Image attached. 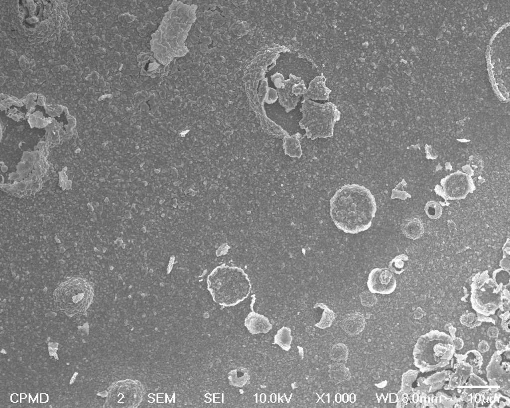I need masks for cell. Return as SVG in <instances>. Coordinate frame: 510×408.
Segmentation results:
<instances>
[{
	"label": "cell",
	"mask_w": 510,
	"mask_h": 408,
	"mask_svg": "<svg viewBox=\"0 0 510 408\" xmlns=\"http://www.w3.org/2000/svg\"><path fill=\"white\" fill-rule=\"evenodd\" d=\"M330 216L336 226L353 234L369 229L377 210L371 191L355 183L345 184L337 190L330 200Z\"/></svg>",
	"instance_id": "obj_1"
},
{
	"label": "cell",
	"mask_w": 510,
	"mask_h": 408,
	"mask_svg": "<svg viewBox=\"0 0 510 408\" xmlns=\"http://www.w3.org/2000/svg\"><path fill=\"white\" fill-rule=\"evenodd\" d=\"M207 283L214 301L225 307L234 306L244 301L252 288L248 275L243 269L224 264L213 270Z\"/></svg>",
	"instance_id": "obj_2"
},
{
	"label": "cell",
	"mask_w": 510,
	"mask_h": 408,
	"mask_svg": "<svg viewBox=\"0 0 510 408\" xmlns=\"http://www.w3.org/2000/svg\"><path fill=\"white\" fill-rule=\"evenodd\" d=\"M302 118L299 124L305 130L308 138L332 137L336 122L340 120L341 112L331 102L320 104L310 100L302 102Z\"/></svg>",
	"instance_id": "obj_3"
},
{
	"label": "cell",
	"mask_w": 510,
	"mask_h": 408,
	"mask_svg": "<svg viewBox=\"0 0 510 408\" xmlns=\"http://www.w3.org/2000/svg\"><path fill=\"white\" fill-rule=\"evenodd\" d=\"M94 291L91 283L81 277H72L61 283L54 292L59 304L65 308H81L93 298Z\"/></svg>",
	"instance_id": "obj_4"
},
{
	"label": "cell",
	"mask_w": 510,
	"mask_h": 408,
	"mask_svg": "<svg viewBox=\"0 0 510 408\" xmlns=\"http://www.w3.org/2000/svg\"><path fill=\"white\" fill-rule=\"evenodd\" d=\"M144 394L141 383L137 380L126 379L116 382L112 388L110 405L114 408H131L139 406Z\"/></svg>",
	"instance_id": "obj_5"
},
{
	"label": "cell",
	"mask_w": 510,
	"mask_h": 408,
	"mask_svg": "<svg viewBox=\"0 0 510 408\" xmlns=\"http://www.w3.org/2000/svg\"><path fill=\"white\" fill-rule=\"evenodd\" d=\"M471 299L474 304L486 301L492 304L499 303L503 294L507 290L497 285L490 277L487 271L476 274L471 284Z\"/></svg>",
	"instance_id": "obj_6"
},
{
	"label": "cell",
	"mask_w": 510,
	"mask_h": 408,
	"mask_svg": "<svg viewBox=\"0 0 510 408\" xmlns=\"http://www.w3.org/2000/svg\"><path fill=\"white\" fill-rule=\"evenodd\" d=\"M442 195L447 200L464 199L475 189L471 177L460 171L452 173L441 179Z\"/></svg>",
	"instance_id": "obj_7"
},
{
	"label": "cell",
	"mask_w": 510,
	"mask_h": 408,
	"mask_svg": "<svg viewBox=\"0 0 510 408\" xmlns=\"http://www.w3.org/2000/svg\"><path fill=\"white\" fill-rule=\"evenodd\" d=\"M367 286L374 293L389 294L396 287V280L392 272L387 268H375L370 272Z\"/></svg>",
	"instance_id": "obj_8"
},
{
	"label": "cell",
	"mask_w": 510,
	"mask_h": 408,
	"mask_svg": "<svg viewBox=\"0 0 510 408\" xmlns=\"http://www.w3.org/2000/svg\"><path fill=\"white\" fill-rule=\"evenodd\" d=\"M245 326L252 334L266 333L272 328L268 318L257 312H250L245 319Z\"/></svg>",
	"instance_id": "obj_9"
},
{
	"label": "cell",
	"mask_w": 510,
	"mask_h": 408,
	"mask_svg": "<svg viewBox=\"0 0 510 408\" xmlns=\"http://www.w3.org/2000/svg\"><path fill=\"white\" fill-rule=\"evenodd\" d=\"M365 326V318L360 312L347 314L344 317L341 324L343 330L347 334L352 336L359 334L364 330Z\"/></svg>",
	"instance_id": "obj_10"
},
{
	"label": "cell",
	"mask_w": 510,
	"mask_h": 408,
	"mask_svg": "<svg viewBox=\"0 0 510 408\" xmlns=\"http://www.w3.org/2000/svg\"><path fill=\"white\" fill-rule=\"evenodd\" d=\"M401 229L406 237L412 240L420 238L424 233L423 222L419 218L416 217H411L404 220Z\"/></svg>",
	"instance_id": "obj_11"
},
{
	"label": "cell",
	"mask_w": 510,
	"mask_h": 408,
	"mask_svg": "<svg viewBox=\"0 0 510 408\" xmlns=\"http://www.w3.org/2000/svg\"><path fill=\"white\" fill-rule=\"evenodd\" d=\"M329 377L335 383L346 382L351 378L349 369L344 364L335 362L329 366Z\"/></svg>",
	"instance_id": "obj_12"
},
{
	"label": "cell",
	"mask_w": 510,
	"mask_h": 408,
	"mask_svg": "<svg viewBox=\"0 0 510 408\" xmlns=\"http://www.w3.org/2000/svg\"><path fill=\"white\" fill-rule=\"evenodd\" d=\"M228 379L233 386L242 388L246 386L250 381V375L246 368L239 367L229 372Z\"/></svg>",
	"instance_id": "obj_13"
},
{
	"label": "cell",
	"mask_w": 510,
	"mask_h": 408,
	"mask_svg": "<svg viewBox=\"0 0 510 408\" xmlns=\"http://www.w3.org/2000/svg\"><path fill=\"white\" fill-rule=\"evenodd\" d=\"M300 137V135L298 133L284 138L283 145L286 154L292 157H300L302 155V149Z\"/></svg>",
	"instance_id": "obj_14"
},
{
	"label": "cell",
	"mask_w": 510,
	"mask_h": 408,
	"mask_svg": "<svg viewBox=\"0 0 510 408\" xmlns=\"http://www.w3.org/2000/svg\"><path fill=\"white\" fill-rule=\"evenodd\" d=\"M291 330L287 327H282L279 329L274 337V343L285 351H289L291 348L292 337Z\"/></svg>",
	"instance_id": "obj_15"
},
{
	"label": "cell",
	"mask_w": 510,
	"mask_h": 408,
	"mask_svg": "<svg viewBox=\"0 0 510 408\" xmlns=\"http://www.w3.org/2000/svg\"><path fill=\"white\" fill-rule=\"evenodd\" d=\"M315 306L323 309L322 316L320 321L315 326L320 329H326L330 327L335 318L334 312L324 303H317Z\"/></svg>",
	"instance_id": "obj_16"
},
{
	"label": "cell",
	"mask_w": 510,
	"mask_h": 408,
	"mask_svg": "<svg viewBox=\"0 0 510 408\" xmlns=\"http://www.w3.org/2000/svg\"><path fill=\"white\" fill-rule=\"evenodd\" d=\"M409 258L405 254H400L395 257L388 263V269L394 273L399 274L408 267Z\"/></svg>",
	"instance_id": "obj_17"
},
{
	"label": "cell",
	"mask_w": 510,
	"mask_h": 408,
	"mask_svg": "<svg viewBox=\"0 0 510 408\" xmlns=\"http://www.w3.org/2000/svg\"><path fill=\"white\" fill-rule=\"evenodd\" d=\"M349 355V350L347 346L342 343L334 344L331 348L329 357L333 361L337 362H345Z\"/></svg>",
	"instance_id": "obj_18"
},
{
	"label": "cell",
	"mask_w": 510,
	"mask_h": 408,
	"mask_svg": "<svg viewBox=\"0 0 510 408\" xmlns=\"http://www.w3.org/2000/svg\"><path fill=\"white\" fill-rule=\"evenodd\" d=\"M492 279L497 285L506 288L510 285V272L502 268L497 269L493 273Z\"/></svg>",
	"instance_id": "obj_19"
},
{
	"label": "cell",
	"mask_w": 510,
	"mask_h": 408,
	"mask_svg": "<svg viewBox=\"0 0 510 408\" xmlns=\"http://www.w3.org/2000/svg\"><path fill=\"white\" fill-rule=\"evenodd\" d=\"M426 215L431 219H437L441 217L443 209L441 205L436 201H429L424 207Z\"/></svg>",
	"instance_id": "obj_20"
},
{
	"label": "cell",
	"mask_w": 510,
	"mask_h": 408,
	"mask_svg": "<svg viewBox=\"0 0 510 408\" xmlns=\"http://www.w3.org/2000/svg\"><path fill=\"white\" fill-rule=\"evenodd\" d=\"M360 298L362 305L367 307H371L375 305L378 301V299L374 293L368 291H365L361 293Z\"/></svg>",
	"instance_id": "obj_21"
},
{
	"label": "cell",
	"mask_w": 510,
	"mask_h": 408,
	"mask_svg": "<svg viewBox=\"0 0 510 408\" xmlns=\"http://www.w3.org/2000/svg\"><path fill=\"white\" fill-rule=\"evenodd\" d=\"M468 165L472 169L474 173L478 174L481 173L484 167L483 161L481 158L476 155H471L468 160Z\"/></svg>",
	"instance_id": "obj_22"
},
{
	"label": "cell",
	"mask_w": 510,
	"mask_h": 408,
	"mask_svg": "<svg viewBox=\"0 0 510 408\" xmlns=\"http://www.w3.org/2000/svg\"><path fill=\"white\" fill-rule=\"evenodd\" d=\"M278 98L277 91L272 88H268L264 95V101L267 104H272L275 102Z\"/></svg>",
	"instance_id": "obj_23"
},
{
	"label": "cell",
	"mask_w": 510,
	"mask_h": 408,
	"mask_svg": "<svg viewBox=\"0 0 510 408\" xmlns=\"http://www.w3.org/2000/svg\"><path fill=\"white\" fill-rule=\"evenodd\" d=\"M272 81L273 82L274 86H275L278 89H280L284 85V79L283 76L279 73H276L273 74L271 77Z\"/></svg>",
	"instance_id": "obj_24"
},
{
	"label": "cell",
	"mask_w": 510,
	"mask_h": 408,
	"mask_svg": "<svg viewBox=\"0 0 510 408\" xmlns=\"http://www.w3.org/2000/svg\"><path fill=\"white\" fill-rule=\"evenodd\" d=\"M268 88L267 87V82L266 81H264V80L262 82L260 87H259V90H258L259 94L260 96H262L263 95V97H264V95H265V93H266Z\"/></svg>",
	"instance_id": "obj_25"
},
{
	"label": "cell",
	"mask_w": 510,
	"mask_h": 408,
	"mask_svg": "<svg viewBox=\"0 0 510 408\" xmlns=\"http://www.w3.org/2000/svg\"><path fill=\"white\" fill-rule=\"evenodd\" d=\"M428 146V147H426L425 146V150H426V152H427V156L428 155H430V158H431L432 159H435L437 157L436 154H435V152L433 151V150H432V148H431V152H430V150H429V146Z\"/></svg>",
	"instance_id": "obj_26"
},
{
	"label": "cell",
	"mask_w": 510,
	"mask_h": 408,
	"mask_svg": "<svg viewBox=\"0 0 510 408\" xmlns=\"http://www.w3.org/2000/svg\"><path fill=\"white\" fill-rule=\"evenodd\" d=\"M397 395L395 394H389V403H395L397 400Z\"/></svg>",
	"instance_id": "obj_27"
},
{
	"label": "cell",
	"mask_w": 510,
	"mask_h": 408,
	"mask_svg": "<svg viewBox=\"0 0 510 408\" xmlns=\"http://www.w3.org/2000/svg\"><path fill=\"white\" fill-rule=\"evenodd\" d=\"M349 395L347 393H344L343 394V395L342 396V401L343 403H347L349 402Z\"/></svg>",
	"instance_id": "obj_28"
},
{
	"label": "cell",
	"mask_w": 510,
	"mask_h": 408,
	"mask_svg": "<svg viewBox=\"0 0 510 408\" xmlns=\"http://www.w3.org/2000/svg\"><path fill=\"white\" fill-rule=\"evenodd\" d=\"M349 401L351 403H354L356 402V396L354 393L351 394L349 395Z\"/></svg>",
	"instance_id": "obj_29"
},
{
	"label": "cell",
	"mask_w": 510,
	"mask_h": 408,
	"mask_svg": "<svg viewBox=\"0 0 510 408\" xmlns=\"http://www.w3.org/2000/svg\"><path fill=\"white\" fill-rule=\"evenodd\" d=\"M335 401L337 403H340L342 401V395L339 393L336 394L335 396Z\"/></svg>",
	"instance_id": "obj_30"
},
{
	"label": "cell",
	"mask_w": 510,
	"mask_h": 408,
	"mask_svg": "<svg viewBox=\"0 0 510 408\" xmlns=\"http://www.w3.org/2000/svg\"><path fill=\"white\" fill-rule=\"evenodd\" d=\"M13 396L14 397V398H13V397L12 396V401H13V402H14V400H15V402H17V400H18V398H17V396H16V395L15 394V395H14Z\"/></svg>",
	"instance_id": "obj_31"
}]
</instances>
